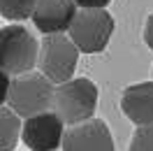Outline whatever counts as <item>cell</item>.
<instances>
[{"instance_id":"9","label":"cell","mask_w":153,"mask_h":151,"mask_svg":"<svg viewBox=\"0 0 153 151\" xmlns=\"http://www.w3.org/2000/svg\"><path fill=\"white\" fill-rule=\"evenodd\" d=\"M121 109L134 126L153 123V81L128 86L121 95Z\"/></svg>"},{"instance_id":"12","label":"cell","mask_w":153,"mask_h":151,"mask_svg":"<svg viewBox=\"0 0 153 151\" xmlns=\"http://www.w3.org/2000/svg\"><path fill=\"white\" fill-rule=\"evenodd\" d=\"M130 151H153V123L137 126L132 142H130Z\"/></svg>"},{"instance_id":"15","label":"cell","mask_w":153,"mask_h":151,"mask_svg":"<svg viewBox=\"0 0 153 151\" xmlns=\"http://www.w3.org/2000/svg\"><path fill=\"white\" fill-rule=\"evenodd\" d=\"M144 42H146V47L153 51V14L146 19V23H144Z\"/></svg>"},{"instance_id":"13","label":"cell","mask_w":153,"mask_h":151,"mask_svg":"<svg viewBox=\"0 0 153 151\" xmlns=\"http://www.w3.org/2000/svg\"><path fill=\"white\" fill-rule=\"evenodd\" d=\"M10 86H12V77L0 67V107L7 105V98H10Z\"/></svg>"},{"instance_id":"10","label":"cell","mask_w":153,"mask_h":151,"mask_svg":"<svg viewBox=\"0 0 153 151\" xmlns=\"http://www.w3.org/2000/svg\"><path fill=\"white\" fill-rule=\"evenodd\" d=\"M21 116L12 107H0V151H14L21 140Z\"/></svg>"},{"instance_id":"4","label":"cell","mask_w":153,"mask_h":151,"mask_svg":"<svg viewBox=\"0 0 153 151\" xmlns=\"http://www.w3.org/2000/svg\"><path fill=\"white\" fill-rule=\"evenodd\" d=\"M79 54L81 51L76 49V44L70 40L67 33L44 35L39 42V58H37L39 72L49 77L56 86L63 84V81L74 77Z\"/></svg>"},{"instance_id":"6","label":"cell","mask_w":153,"mask_h":151,"mask_svg":"<svg viewBox=\"0 0 153 151\" xmlns=\"http://www.w3.org/2000/svg\"><path fill=\"white\" fill-rule=\"evenodd\" d=\"M63 135L65 123L53 109L23 119L21 142L30 151H56L58 147H63Z\"/></svg>"},{"instance_id":"2","label":"cell","mask_w":153,"mask_h":151,"mask_svg":"<svg viewBox=\"0 0 153 151\" xmlns=\"http://www.w3.org/2000/svg\"><path fill=\"white\" fill-rule=\"evenodd\" d=\"M39 58V42L21 23L0 28V67L10 77L33 72Z\"/></svg>"},{"instance_id":"3","label":"cell","mask_w":153,"mask_h":151,"mask_svg":"<svg viewBox=\"0 0 153 151\" xmlns=\"http://www.w3.org/2000/svg\"><path fill=\"white\" fill-rule=\"evenodd\" d=\"M53 91L56 84L44 77L42 72H26V75L12 77V86H10V105L21 119H30L35 114L49 112L53 105Z\"/></svg>"},{"instance_id":"11","label":"cell","mask_w":153,"mask_h":151,"mask_svg":"<svg viewBox=\"0 0 153 151\" xmlns=\"http://www.w3.org/2000/svg\"><path fill=\"white\" fill-rule=\"evenodd\" d=\"M37 0H0V16L7 21H26L33 16Z\"/></svg>"},{"instance_id":"8","label":"cell","mask_w":153,"mask_h":151,"mask_svg":"<svg viewBox=\"0 0 153 151\" xmlns=\"http://www.w3.org/2000/svg\"><path fill=\"white\" fill-rule=\"evenodd\" d=\"M76 12L79 10L74 0H37L30 19L42 35H53L70 30Z\"/></svg>"},{"instance_id":"7","label":"cell","mask_w":153,"mask_h":151,"mask_svg":"<svg viewBox=\"0 0 153 151\" xmlns=\"http://www.w3.org/2000/svg\"><path fill=\"white\" fill-rule=\"evenodd\" d=\"M63 151H116L114 137L100 119H88L76 126H67L63 135Z\"/></svg>"},{"instance_id":"1","label":"cell","mask_w":153,"mask_h":151,"mask_svg":"<svg viewBox=\"0 0 153 151\" xmlns=\"http://www.w3.org/2000/svg\"><path fill=\"white\" fill-rule=\"evenodd\" d=\"M97 98H100V91L88 77H76V79L72 77L56 86L51 109L63 119L65 126H76L93 119Z\"/></svg>"},{"instance_id":"14","label":"cell","mask_w":153,"mask_h":151,"mask_svg":"<svg viewBox=\"0 0 153 151\" xmlns=\"http://www.w3.org/2000/svg\"><path fill=\"white\" fill-rule=\"evenodd\" d=\"M79 10H100V7H107L111 0H74Z\"/></svg>"},{"instance_id":"5","label":"cell","mask_w":153,"mask_h":151,"mask_svg":"<svg viewBox=\"0 0 153 151\" xmlns=\"http://www.w3.org/2000/svg\"><path fill=\"white\" fill-rule=\"evenodd\" d=\"M114 28H116L114 16L105 7L79 10L70 30H67V35L81 54H100L107 49L109 40L114 35Z\"/></svg>"}]
</instances>
